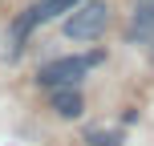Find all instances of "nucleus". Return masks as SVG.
Instances as JSON below:
<instances>
[{"mask_svg": "<svg viewBox=\"0 0 154 146\" xmlns=\"http://www.w3.org/2000/svg\"><path fill=\"white\" fill-rule=\"evenodd\" d=\"M49 106H53L57 118H81L85 98H81V89H77V85H61V89L49 93Z\"/></svg>", "mask_w": 154, "mask_h": 146, "instance_id": "3", "label": "nucleus"}, {"mask_svg": "<svg viewBox=\"0 0 154 146\" xmlns=\"http://www.w3.org/2000/svg\"><path fill=\"white\" fill-rule=\"evenodd\" d=\"M130 41H134V45L154 49V4H138V8H134V20H130Z\"/></svg>", "mask_w": 154, "mask_h": 146, "instance_id": "4", "label": "nucleus"}, {"mask_svg": "<svg viewBox=\"0 0 154 146\" xmlns=\"http://www.w3.org/2000/svg\"><path fill=\"white\" fill-rule=\"evenodd\" d=\"M77 4H81V0H45V4L29 8V20L32 24H45V20H53V16H61V12H73Z\"/></svg>", "mask_w": 154, "mask_h": 146, "instance_id": "5", "label": "nucleus"}, {"mask_svg": "<svg viewBox=\"0 0 154 146\" xmlns=\"http://www.w3.org/2000/svg\"><path fill=\"white\" fill-rule=\"evenodd\" d=\"M109 29V4L106 0H81L65 16V37L69 41H97Z\"/></svg>", "mask_w": 154, "mask_h": 146, "instance_id": "1", "label": "nucleus"}, {"mask_svg": "<svg viewBox=\"0 0 154 146\" xmlns=\"http://www.w3.org/2000/svg\"><path fill=\"white\" fill-rule=\"evenodd\" d=\"M134 4H154V0H134Z\"/></svg>", "mask_w": 154, "mask_h": 146, "instance_id": "7", "label": "nucleus"}, {"mask_svg": "<svg viewBox=\"0 0 154 146\" xmlns=\"http://www.w3.org/2000/svg\"><path fill=\"white\" fill-rule=\"evenodd\" d=\"M85 142H89V146H122V134H118V130H89Z\"/></svg>", "mask_w": 154, "mask_h": 146, "instance_id": "6", "label": "nucleus"}, {"mask_svg": "<svg viewBox=\"0 0 154 146\" xmlns=\"http://www.w3.org/2000/svg\"><path fill=\"white\" fill-rule=\"evenodd\" d=\"M101 61V53H89V57H57V61L41 65L37 69V85L45 89H61V85H81V77Z\"/></svg>", "mask_w": 154, "mask_h": 146, "instance_id": "2", "label": "nucleus"}]
</instances>
